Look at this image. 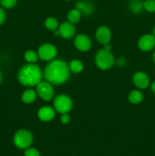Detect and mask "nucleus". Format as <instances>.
Here are the masks:
<instances>
[{
	"mask_svg": "<svg viewBox=\"0 0 155 156\" xmlns=\"http://www.w3.org/2000/svg\"><path fill=\"white\" fill-rule=\"evenodd\" d=\"M70 69L67 62L62 59H53L44 69L43 77L46 81L53 85H62L70 77Z\"/></svg>",
	"mask_w": 155,
	"mask_h": 156,
	"instance_id": "f257e3e1",
	"label": "nucleus"
},
{
	"mask_svg": "<svg viewBox=\"0 0 155 156\" xmlns=\"http://www.w3.org/2000/svg\"><path fill=\"white\" fill-rule=\"evenodd\" d=\"M43 73L39 66L35 64H26L19 69L18 79L24 86H36L42 81Z\"/></svg>",
	"mask_w": 155,
	"mask_h": 156,
	"instance_id": "f03ea898",
	"label": "nucleus"
},
{
	"mask_svg": "<svg viewBox=\"0 0 155 156\" xmlns=\"http://www.w3.org/2000/svg\"><path fill=\"white\" fill-rule=\"evenodd\" d=\"M33 135L27 129H20L14 136V144L18 149L25 150L30 147L33 143Z\"/></svg>",
	"mask_w": 155,
	"mask_h": 156,
	"instance_id": "7ed1b4c3",
	"label": "nucleus"
},
{
	"mask_svg": "<svg viewBox=\"0 0 155 156\" xmlns=\"http://www.w3.org/2000/svg\"><path fill=\"white\" fill-rule=\"evenodd\" d=\"M95 62L97 66L102 70H106L110 69L115 63L114 56L105 50H100L95 56Z\"/></svg>",
	"mask_w": 155,
	"mask_h": 156,
	"instance_id": "20e7f679",
	"label": "nucleus"
},
{
	"mask_svg": "<svg viewBox=\"0 0 155 156\" xmlns=\"http://www.w3.org/2000/svg\"><path fill=\"white\" fill-rule=\"evenodd\" d=\"M54 108L60 114H67L72 108V101L66 94H59L56 96L53 101Z\"/></svg>",
	"mask_w": 155,
	"mask_h": 156,
	"instance_id": "39448f33",
	"label": "nucleus"
},
{
	"mask_svg": "<svg viewBox=\"0 0 155 156\" xmlns=\"http://www.w3.org/2000/svg\"><path fill=\"white\" fill-rule=\"evenodd\" d=\"M36 94L43 100L51 101L54 98L55 91L51 83L47 81H41L36 85Z\"/></svg>",
	"mask_w": 155,
	"mask_h": 156,
	"instance_id": "423d86ee",
	"label": "nucleus"
},
{
	"mask_svg": "<svg viewBox=\"0 0 155 156\" xmlns=\"http://www.w3.org/2000/svg\"><path fill=\"white\" fill-rule=\"evenodd\" d=\"M38 56L43 61H51L55 59L57 55V50L54 45L50 44H44L38 49Z\"/></svg>",
	"mask_w": 155,
	"mask_h": 156,
	"instance_id": "0eeeda50",
	"label": "nucleus"
},
{
	"mask_svg": "<svg viewBox=\"0 0 155 156\" xmlns=\"http://www.w3.org/2000/svg\"><path fill=\"white\" fill-rule=\"evenodd\" d=\"M138 47L142 51H150L155 47V37L153 34H144L138 40Z\"/></svg>",
	"mask_w": 155,
	"mask_h": 156,
	"instance_id": "6e6552de",
	"label": "nucleus"
},
{
	"mask_svg": "<svg viewBox=\"0 0 155 156\" xmlns=\"http://www.w3.org/2000/svg\"><path fill=\"white\" fill-rule=\"evenodd\" d=\"M74 44L76 48L82 52L88 51L91 47V39L86 34H81L75 37Z\"/></svg>",
	"mask_w": 155,
	"mask_h": 156,
	"instance_id": "1a4fd4ad",
	"label": "nucleus"
},
{
	"mask_svg": "<svg viewBox=\"0 0 155 156\" xmlns=\"http://www.w3.org/2000/svg\"><path fill=\"white\" fill-rule=\"evenodd\" d=\"M133 82L135 86L139 89H145L150 85V79L146 73L143 72H137L134 74Z\"/></svg>",
	"mask_w": 155,
	"mask_h": 156,
	"instance_id": "9d476101",
	"label": "nucleus"
},
{
	"mask_svg": "<svg viewBox=\"0 0 155 156\" xmlns=\"http://www.w3.org/2000/svg\"><path fill=\"white\" fill-rule=\"evenodd\" d=\"M96 39L100 44H107L111 40V31L106 26H100L96 31Z\"/></svg>",
	"mask_w": 155,
	"mask_h": 156,
	"instance_id": "9b49d317",
	"label": "nucleus"
},
{
	"mask_svg": "<svg viewBox=\"0 0 155 156\" xmlns=\"http://www.w3.org/2000/svg\"><path fill=\"white\" fill-rule=\"evenodd\" d=\"M59 34L65 39H70L75 34V27L70 22H63L59 27Z\"/></svg>",
	"mask_w": 155,
	"mask_h": 156,
	"instance_id": "f8f14e48",
	"label": "nucleus"
},
{
	"mask_svg": "<svg viewBox=\"0 0 155 156\" xmlns=\"http://www.w3.org/2000/svg\"><path fill=\"white\" fill-rule=\"evenodd\" d=\"M38 117L41 121L48 122L53 120L56 115L54 109L51 107L44 106L38 111Z\"/></svg>",
	"mask_w": 155,
	"mask_h": 156,
	"instance_id": "ddd939ff",
	"label": "nucleus"
},
{
	"mask_svg": "<svg viewBox=\"0 0 155 156\" xmlns=\"http://www.w3.org/2000/svg\"><path fill=\"white\" fill-rule=\"evenodd\" d=\"M76 9H78L81 14L85 15H90L94 11V5L90 1H79L76 3Z\"/></svg>",
	"mask_w": 155,
	"mask_h": 156,
	"instance_id": "4468645a",
	"label": "nucleus"
},
{
	"mask_svg": "<svg viewBox=\"0 0 155 156\" xmlns=\"http://www.w3.org/2000/svg\"><path fill=\"white\" fill-rule=\"evenodd\" d=\"M129 9L135 14H139L142 12L144 7H143V2L141 0H130L128 5Z\"/></svg>",
	"mask_w": 155,
	"mask_h": 156,
	"instance_id": "2eb2a0df",
	"label": "nucleus"
},
{
	"mask_svg": "<svg viewBox=\"0 0 155 156\" xmlns=\"http://www.w3.org/2000/svg\"><path fill=\"white\" fill-rule=\"evenodd\" d=\"M36 92L33 89H27L21 95V100L25 104H31L36 100Z\"/></svg>",
	"mask_w": 155,
	"mask_h": 156,
	"instance_id": "dca6fc26",
	"label": "nucleus"
},
{
	"mask_svg": "<svg viewBox=\"0 0 155 156\" xmlns=\"http://www.w3.org/2000/svg\"><path fill=\"white\" fill-rule=\"evenodd\" d=\"M143 98H144L143 93L141 91H138V90L131 91L129 95V102L133 104V105H138V104L141 103L142 101Z\"/></svg>",
	"mask_w": 155,
	"mask_h": 156,
	"instance_id": "f3484780",
	"label": "nucleus"
},
{
	"mask_svg": "<svg viewBox=\"0 0 155 156\" xmlns=\"http://www.w3.org/2000/svg\"><path fill=\"white\" fill-rule=\"evenodd\" d=\"M67 18H68V22L71 23V24H76L80 21L81 18V12L76 8L73 9L68 12Z\"/></svg>",
	"mask_w": 155,
	"mask_h": 156,
	"instance_id": "a211bd4d",
	"label": "nucleus"
},
{
	"mask_svg": "<svg viewBox=\"0 0 155 156\" xmlns=\"http://www.w3.org/2000/svg\"><path fill=\"white\" fill-rule=\"evenodd\" d=\"M68 66H69L70 71L72 72L73 73H81L84 69L83 63L78 59H74V60L71 61Z\"/></svg>",
	"mask_w": 155,
	"mask_h": 156,
	"instance_id": "6ab92c4d",
	"label": "nucleus"
},
{
	"mask_svg": "<svg viewBox=\"0 0 155 156\" xmlns=\"http://www.w3.org/2000/svg\"><path fill=\"white\" fill-rule=\"evenodd\" d=\"M45 26L47 29L50 30H56L59 27V24H58L57 20L53 17H50V18H46L45 21Z\"/></svg>",
	"mask_w": 155,
	"mask_h": 156,
	"instance_id": "aec40b11",
	"label": "nucleus"
},
{
	"mask_svg": "<svg viewBox=\"0 0 155 156\" xmlns=\"http://www.w3.org/2000/svg\"><path fill=\"white\" fill-rule=\"evenodd\" d=\"M39 58L38 54L34 52L33 50H27L24 53V59L30 63H33V62H36Z\"/></svg>",
	"mask_w": 155,
	"mask_h": 156,
	"instance_id": "412c9836",
	"label": "nucleus"
},
{
	"mask_svg": "<svg viewBox=\"0 0 155 156\" xmlns=\"http://www.w3.org/2000/svg\"><path fill=\"white\" fill-rule=\"evenodd\" d=\"M143 7L149 13L155 12V0H145L143 2Z\"/></svg>",
	"mask_w": 155,
	"mask_h": 156,
	"instance_id": "4be33fe9",
	"label": "nucleus"
},
{
	"mask_svg": "<svg viewBox=\"0 0 155 156\" xmlns=\"http://www.w3.org/2000/svg\"><path fill=\"white\" fill-rule=\"evenodd\" d=\"M18 0H1V5L5 9H12L16 5Z\"/></svg>",
	"mask_w": 155,
	"mask_h": 156,
	"instance_id": "5701e85b",
	"label": "nucleus"
},
{
	"mask_svg": "<svg viewBox=\"0 0 155 156\" xmlns=\"http://www.w3.org/2000/svg\"><path fill=\"white\" fill-rule=\"evenodd\" d=\"M24 156H40V153L39 151L35 148H27L24 150Z\"/></svg>",
	"mask_w": 155,
	"mask_h": 156,
	"instance_id": "b1692460",
	"label": "nucleus"
},
{
	"mask_svg": "<svg viewBox=\"0 0 155 156\" xmlns=\"http://www.w3.org/2000/svg\"><path fill=\"white\" fill-rule=\"evenodd\" d=\"M70 116L68 114H62V115L61 116L60 120L63 124H67L70 122Z\"/></svg>",
	"mask_w": 155,
	"mask_h": 156,
	"instance_id": "393cba45",
	"label": "nucleus"
},
{
	"mask_svg": "<svg viewBox=\"0 0 155 156\" xmlns=\"http://www.w3.org/2000/svg\"><path fill=\"white\" fill-rule=\"evenodd\" d=\"M6 18V13L2 8H0V25L5 22Z\"/></svg>",
	"mask_w": 155,
	"mask_h": 156,
	"instance_id": "a878e982",
	"label": "nucleus"
},
{
	"mask_svg": "<svg viewBox=\"0 0 155 156\" xmlns=\"http://www.w3.org/2000/svg\"><path fill=\"white\" fill-rule=\"evenodd\" d=\"M103 50H107V51H110V50H111V45H110V44H109V43L103 44Z\"/></svg>",
	"mask_w": 155,
	"mask_h": 156,
	"instance_id": "bb28decb",
	"label": "nucleus"
},
{
	"mask_svg": "<svg viewBox=\"0 0 155 156\" xmlns=\"http://www.w3.org/2000/svg\"><path fill=\"white\" fill-rule=\"evenodd\" d=\"M150 90H151L152 92L155 94V82H153V83L150 85Z\"/></svg>",
	"mask_w": 155,
	"mask_h": 156,
	"instance_id": "cd10ccee",
	"label": "nucleus"
},
{
	"mask_svg": "<svg viewBox=\"0 0 155 156\" xmlns=\"http://www.w3.org/2000/svg\"><path fill=\"white\" fill-rule=\"evenodd\" d=\"M54 34L56 35V36H59V35H60L59 34V29H56V30H54Z\"/></svg>",
	"mask_w": 155,
	"mask_h": 156,
	"instance_id": "c85d7f7f",
	"label": "nucleus"
},
{
	"mask_svg": "<svg viewBox=\"0 0 155 156\" xmlns=\"http://www.w3.org/2000/svg\"><path fill=\"white\" fill-rule=\"evenodd\" d=\"M152 59H153V62H154V63H155V50H154V51H153V55H152Z\"/></svg>",
	"mask_w": 155,
	"mask_h": 156,
	"instance_id": "c756f323",
	"label": "nucleus"
},
{
	"mask_svg": "<svg viewBox=\"0 0 155 156\" xmlns=\"http://www.w3.org/2000/svg\"><path fill=\"white\" fill-rule=\"evenodd\" d=\"M152 34L155 37V26L153 27V30H152Z\"/></svg>",
	"mask_w": 155,
	"mask_h": 156,
	"instance_id": "7c9ffc66",
	"label": "nucleus"
},
{
	"mask_svg": "<svg viewBox=\"0 0 155 156\" xmlns=\"http://www.w3.org/2000/svg\"><path fill=\"white\" fill-rule=\"evenodd\" d=\"M2 73L0 72V83L2 82Z\"/></svg>",
	"mask_w": 155,
	"mask_h": 156,
	"instance_id": "2f4dec72",
	"label": "nucleus"
},
{
	"mask_svg": "<svg viewBox=\"0 0 155 156\" xmlns=\"http://www.w3.org/2000/svg\"><path fill=\"white\" fill-rule=\"evenodd\" d=\"M65 1H67V2H69V1H71V0H65Z\"/></svg>",
	"mask_w": 155,
	"mask_h": 156,
	"instance_id": "473e14b6",
	"label": "nucleus"
},
{
	"mask_svg": "<svg viewBox=\"0 0 155 156\" xmlns=\"http://www.w3.org/2000/svg\"><path fill=\"white\" fill-rule=\"evenodd\" d=\"M0 4H1V0H0Z\"/></svg>",
	"mask_w": 155,
	"mask_h": 156,
	"instance_id": "72a5a7b5",
	"label": "nucleus"
}]
</instances>
